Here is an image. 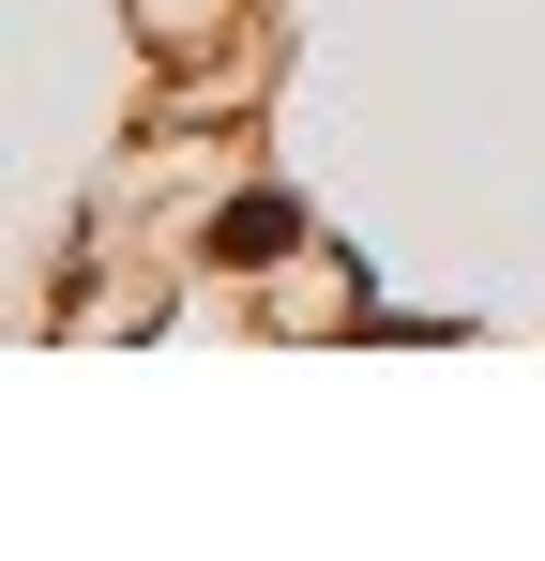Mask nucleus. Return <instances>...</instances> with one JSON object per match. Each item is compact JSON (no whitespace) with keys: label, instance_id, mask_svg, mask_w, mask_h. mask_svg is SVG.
<instances>
[{"label":"nucleus","instance_id":"1","mask_svg":"<svg viewBox=\"0 0 545 561\" xmlns=\"http://www.w3.org/2000/svg\"><path fill=\"white\" fill-rule=\"evenodd\" d=\"M272 243H288V197H243V213H228V228H212V259H228V274H258Z\"/></svg>","mask_w":545,"mask_h":561}]
</instances>
